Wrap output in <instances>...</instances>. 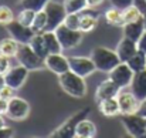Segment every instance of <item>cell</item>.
Returning <instances> with one entry per match:
<instances>
[{
    "label": "cell",
    "mask_w": 146,
    "mask_h": 138,
    "mask_svg": "<svg viewBox=\"0 0 146 138\" xmlns=\"http://www.w3.org/2000/svg\"><path fill=\"white\" fill-rule=\"evenodd\" d=\"M6 84V78H4V74H0V90L3 88V86Z\"/></svg>",
    "instance_id": "cell-43"
},
{
    "label": "cell",
    "mask_w": 146,
    "mask_h": 138,
    "mask_svg": "<svg viewBox=\"0 0 146 138\" xmlns=\"http://www.w3.org/2000/svg\"><path fill=\"white\" fill-rule=\"evenodd\" d=\"M14 20V13L9 6H0V24L7 26Z\"/></svg>",
    "instance_id": "cell-32"
},
{
    "label": "cell",
    "mask_w": 146,
    "mask_h": 138,
    "mask_svg": "<svg viewBox=\"0 0 146 138\" xmlns=\"http://www.w3.org/2000/svg\"><path fill=\"white\" fill-rule=\"evenodd\" d=\"M9 58L10 57H7V56H4V54L0 53V74H6L9 71V68L11 67Z\"/></svg>",
    "instance_id": "cell-35"
},
{
    "label": "cell",
    "mask_w": 146,
    "mask_h": 138,
    "mask_svg": "<svg viewBox=\"0 0 146 138\" xmlns=\"http://www.w3.org/2000/svg\"><path fill=\"white\" fill-rule=\"evenodd\" d=\"M80 21H81V14L80 13H68L65 20H64V24L68 26L70 29L80 30Z\"/></svg>",
    "instance_id": "cell-33"
},
{
    "label": "cell",
    "mask_w": 146,
    "mask_h": 138,
    "mask_svg": "<svg viewBox=\"0 0 146 138\" xmlns=\"http://www.w3.org/2000/svg\"><path fill=\"white\" fill-rule=\"evenodd\" d=\"M58 84L68 95H71L72 98H77V100L84 98L88 92L85 78L78 76L77 73H74L71 70L58 76Z\"/></svg>",
    "instance_id": "cell-1"
},
{
    "label": "cell",
    "mask_w": 146,
    "mask_h": 138,
    "mask_svg": "<svg viewBox=\"0 0 146 138\" xmlns=\"http://www.w3.org/2000/svg\"><path fill=\"white\" fill-rule=\"evenodd\" d=\"M90 114V108L85 107V108H81L78 110L77 113H74L71 117H68L60 127H57L51 134V138H74L75 137V128L78 125V123L82 120V118H87V115Z\"/></svg>",
    "instance_id": "cell-3"
},
{
    "label": "cell",
    "mask_w": 146,
    "mask_h": 138,
    "mask_svg": "<svg viewBox=\"0 0 146 138\" xmlns=\"http://www.w3.org/2000/svg\"><path fill=\"white\" fill-rule=\"evenodd\" d=\"M121 90H122V87L108 77V80L101 81L99 86L97 87V91H95V101L98 102V101H102V100H106V98L116 97V95L121 92Z\"/></svg>",
    "instance_id": "cell-15"
},
{
    "label": "cell",
    "mask_w": 146,
    "mask_h": 138,
    "mask_svg": "<svg viewBox=\"0 0 146 138\" xmlns=\"http://www.w3.org/2000/svg\"><path fill=\"white\" fill-rule=\"evenodd\" d=\"M19 47H20V43L14 40L13 37H6L0 40V53L7 57H16Z\"/></svg>",
    "instance_id": "cell-23"
},
{
    "label": "cell",
    "mask_w": 146,
    "mask_h": 138,
    "mask_svg": "<svg viewBox=\"0 0 146 138\" xmlns=\"http://www.w3.org/2000/svg\"><path fill=\"white\" fill-rule=\"evenodd\" d=\"M102 3H104V0H87V4H88L90 9H97Z\"/></svg>",
    "instance_id": "cell-41"
},
{
    "label": "cell",
    "mask_w": 146,
    "mask_h": 138,
    "mask_svg": "<svg viewBox=\"0 0 146 138\" xmlns=\"http://www.w3.org/2000/svg\"><path fill=\"white\" fill-rule=\"evenodd\" d=\"M111 4L116 9H121V10H125L126 7L132 6L133 4V0H109Z\"/></svg>",
    "instance_id": "cell-36"
},
{
    "label": "cell",
    "mask_w": 146,
    "mask_h": 138,
    "mask_svg": "<svg viewBox=\"0 0 146 138\" xmlns=\"http://www.w3.org/2000/svg\"><path fill=\"white\" fill-rule=\"evenodd\" d=\"M43 36H44V40H46V44H47V48H48V54L50 53H62L64 48L61 46L55 31L52 30H46L43 31Z\"/></svg>",
    "instance_id": "cell-24"
},
{
    "label": "cell",
    "mask_w": 146,
    "mask_h": 138,
    "mask_svg": "<svg viewBox=\"0 0 146 138\" xmlns=\"http://www.w3.org/2000/svg\"><path fill=\"white\" fill-rule=\"evenodd\" d=\"M138 113H139L142 117H145V118H146V98L141 101V105H139V110H138Z\"/></svg>",
    "instance_id": "cell-42"
},
{
    "label": "cell",
    "mask_w": 146,
    "mask_h": 138,
    "mask_svg": "<svg viewBox=\"0 0 146 138\" xmlns=\"http://www.w3.org/2000/svg\"><path fill=\"white\" fill-rule=\"evenodd\" d=\"M115 51H116V54L119 56L121 61H125V63H126V61L138 51V43L123 36V37L119 40V43L116 44Z\"/></svg>",
    "instance_id": "cell-17"
},
{
    "label": "cell",
    "mask_w": 146,
    "mask_h": 138,
    "mask_svg": "<svg viewBox=\"0 0 146 138\" xmlns=\"http://www.w3.org/2000/svg\"><path fill=\"white\" fill-rule=\"evenodd\" d=\"M131 90L136 95L138 100H145L146 98V70L135 73V77L131 84Z\"/></svg>",
    "instance_id": "cell-20"
},
{
    "label": "cell",
    "mask_w": 146,
    "mask_h": 138,
    "mask_svg": "<svg viewBox=\"0 0 146 138\" xmlns=\"http://www.w3.org/2000/svg\"><path fill=\"white\" fill-rule=\"evenodd\" d=\"M6 29H7L10 37H13L14 40H17L20 44H27V43H30V40H31L33 36L36 34L31 27H27V26L21 24L17 19H14L11 23H9V24L6 26Z\"/></svg>",
    "instance_id": "cell-11"
},
{
    "label": "cell",
    "mask_w": 146,
    "mask_h": 138,
    "mask_svg": "<svg viewBox=\"0 0 146 138\" xmlns=\"http://www.w3.org/2000/svg\"><path fill=\"white\" fill-rule=\"evenodd\" d=\"M48 1L50 0H19L17 6L20 9H30L34 11H40V10H44Z\"/></svg>",
    "instance_id": "cell-27"
},
{
    "label": "cell",
    "mask_w": 146,
    "mask_h": 138,
    "mask_svg": "<svg viewBox=\"0 0 146 138\" xmlns=\"http://www.w3.org/2000/svg\"><path fill=\"white\" fill-rule=\"evenodd\" d=\"M126 63L129 64V67H131L135 73L142 71V70H146V54L143 51L138 50Z\"/></svg>",
    "instance_id": "cell-26"
},
{
    "label": "cell",
    "mask_w": 146,
    "mask_h": 138,
    "mask_svg": "<svg viewBox=\"0 0 146 138\" xmlns=\"http://www.w3.org/2000/svg\"><path fill=\"white\" fill-rule=\"evenodd\" d=\"M143 21H145V31H146V13L143 14Z\"/></svg>",
    "instance_id": "cell-45"
},
{
    "label": "cell",
    "mask_w": 146,
    "mask_h": 138,
    "mask_svg": "<svg viewBox=\"0 0 146 138\" xmlns=\"http://www.w3.org/2000/svg\"><path fill=\"white\" fill-rule=\"evenodd\" d=\"M30 111H31V107L29 101L16 95L11 100H9V108H7L6 117L11 121H24L30 115Z\"/></svg>",
    "instance_id": "cell-8"
},
{
    "label": "cell",
    "mask_w": 146,
    "mask_h": 138,
    "mask_svg": "<svg viewBox=\"0 0 146 138\" xmlns=\"http://www.w3.org/2000/svg\"><path fill=\"white\" fill-rule=\"evenodd\" d=\"M46 27H47V14H46L44 10H40V11L36 13L31 29H33L34 33H43V31H46Z\"/></svg>",
    "instance_id": "cell-28"
},
{
    "label": "cell",
    "mask_w": 146,
    "mask_h": 138,
    "mask_svg": "<svg viewBox=\"0 0 146 138\" xmlns=\"http://www.w3.org/2000/svg\"><path fill=\"white\" fill-rule=\"evenodd\" d=\"M109 78L113 80L116 84H119L122 88H126V87H131L132 84V80L135 77V71L129 67L128 63L125 61H121L116 67H113L109 73H108Z\"/></svg>",
    "instance_id": "cell-9"
},
{
    "label": "cell",
    "mask_w": 146,
    "mask_h": 138,
    "mask_svg": "<svg viewBox=\"0 0 146 138\" xmlns=\"http://www.w3.org/2000/svg\"><path fill=\"white\" fill-rule=\"evenodd\" d=\"M16 60L19 61V64L24 66L30 71L40 70L41 67H44V60L31 48V46L29 43L27 44H20L19 51L16 54Z\"/></svg>",
    "instance_id": "cell-4"
},
{
    "label": "cell",
    "mask_w": 146,
    "mask_h": 138,
    "mask_svg": "<svg viewBox=\"0 0 146 138\" xmlns=\"http://www.w3.org/2000/svg\"><path fill=\"white\" fill-rule=\"evenodd\" d=\"M70 58V70L77 73L78 76L87 78L91 74L97 71V67L92 61L91 57H84V56H71Z\"/></svg>",
    "instance_id": "cell-10"
},
{
    "label": "cell",
    "mask_w": 146,
    "mask_h": 138,
    "mask_svg": "<svg viewBox=\"0 0 146 138\" xmlns=\"http://www.w3.org/2000/svg\"><path fill=\"white\" fill-rule=\"evenodd\" d=\"M133 6L138 7L142 11V14L146 13V0H133Z\"/></svg>",
    "instance_id": "cell-40"
},
{
    "label": "cell",
    "mask_w": 146,
    "mask_h": 138,
    "mask_svg": "<svg viewBox=\"0 0 146 138\" xmlns=\"http://www.w3.org/2000/svg\"><path fill=\"white\" fill-rule=\"evenodd\" d=\"M7 108H9V100L0 97V115H6L7 114Z\"/></svg>",
    "instance_id": "cell-38"
},
{
    "label": "cell",
    "mask_w": 146,
    "mask_h": 138,
    "mask_svg": "<svg viewBox=\"0 0 146 138\" xmlns=\"http://www.w3.org/2000/svg\"><path fill=\"white\" fill-rule=\"evenodd\" d=\"M81 14V21H80V30L82 33H90L94 31L98 27L99 23V16L97 11H94V9H85L84 11L80 13Z\"/></svg>",
    "instance_id": "cell-16"
},
{
    "label": "cell",
    "mask_w": 146,
    "mask_h": 138,
    "mask_svg": "<svg viewBox=\"0 0 146 138\" xmlns=\"http://www.w3.org/2000/svg\"><path fill=\"white\" fill-rule=\"evenodd\" d=\"M36 13H37V11L30 10V9H21L20 13L17 14V20H19L21 24H24V26H27V27H31V24H33V21H34V17H36Z\"/></svg>",
    "instance_id": "cell-31"
},
{
    "label": "cell",
    "mask_w": 146,
    "mask_h": 138,
    "mask_svg": "<svg viewBox=\"0 0 146 138\" xmlns=\"http://www.w3.org/2000/svg\"><path fill=\"white\" fill-rule=\"evenodd\" d=\"M138 50L143 51V53L146 54V31L142 34V37L138 40Z\"/></svg>",
    "instance_id": "cell-39"
},
{
    "label": "cell",
    "mask_w": 146,
    "mask_h": 138,
    "mask_svg": "<svg viewBox=\"0 0 146 138\" xmlns=\"http://www.w3.org/2000/svg\"><path fill=\"white\" fill-rule=\"evenodd\" d=\"M121 123L128 133V135L133 138L146 137V118L142 117L139 113L126 114L121 117Z\"/></svg>",
    "instance_id": "cell-5"
},
{
    "label": "cell",
    "mask_w": 146,
    "mask_h": 138,
    "mask_svg": "<svg viewBox=\"0 0 146 138\" xmlns=\"http://www.w3.org/2000/svg\"><path fill=\"white\" fill-rule=\"evenodd\" d=\"M29 73H30V70L26 68V67L21 66V64L14 66V67H10L9 71L4 74L6 84L11 86V87L16 88V90H20V88L24 86V83H26V80H27V77H29Z\"/></svg>",
    "instance_id": "cell-14"
},
{
    "label": "cell",
    "mask_w": 146,
    "mask_h": 138,
    "mask_svg": "<svg viewBox=\"0 0 146 138\" xmlns=\"http://www.w3.org/2000/svg\"><path fill=\"white\" fill-rule=\"evenodd\" d=\"M90 57L92 58V61L97 67V71H102V73H109L113 67H116L121 63V58L115 50H111L104 46H98L92 48Z\"/></svg>",
    "instance_id": "cell-2"
},
{
    "label": "cell",
    "mask_w": 146,
    "mask_h": 138,
    "mask_svg": "<svg viewBox=\"0 0 146 138\" xmlns=\"http://www.w3.org/2000/svg\"><path fill=\"white\" fill-rule=\"evenodd\" d=\"M105 21L109 26H115V27H122L123 26V16H122V10L116 9V7H111L105 11Z\"/></svg>",
    "instance_id": "cell-25"
},
{
    "label": "cell",
    "mask_w": 146,
    "mask_h": 138,
    "mask_svg": "<svg viewBox=\"0 0 146 138\" xmlns=\"http://www.w3.org/2000/svg\"><path fill=\"white\" fill-rule=\"evenodd\" d=\"M97 104H98V108H99V113L102 115H105V117L121 115V108H119V102H118V98L116 97L98 101Z\"/></svg>",
    "instance_id": "cell-19"
},
{
    "label": "cell",
    "mask_w": 146,
    "mask_h": 138,
    "mask_svg": "<svg viewBox=\"0 0 146 138\" xmlns=\"http://www.w3.org/2000/svg\"><path fill=\"white\" fill-rule=\"evenodd\" d=\"M118 102H119V108H121V115H126V114H133L138 113L139 105H141V100L136 98V95L131 91H126L125 88H122L121 92L116 95Z\"/></svg>",
    "instance_id": "cell-13"
},
{
    "label": "cell",
    "mask_w": 146,
    "mask_h": 138,
    "mask_svg": "<svg viewBox=\"0 0 146 138\" xmlns=\"http://www.w3.org/2000/svg\"><path fill=\"white\" fill-rule=\"evenodd\" d=\"M122 16H123V24H126V23H132V21L139 20L143 14H142V11L138 7H135L132 4V6L126 7L125 10H122Z\"/></svg>",
    "instance_id": "cell-30"
},
{
    "label": "cell",
    "mask_w": 146,
    "mask_h": 138,
    "mask_svg": "<svg viewBox=\"0 0 146 138\" xmlns=\"http://www.w3.org/2000/svg\"><path fill=\"white\" fill-rule=\"evenodd\" d=\"M29 44L31 46V48H33L43 60L48 56V48H47V44H46V40H44L43 33H36V34L33 36V39L30 40Z\"/></svg>",
    "instance_id": "cell-22"
},
{
    "label": "cell",
    "mask_w": 146,
    "mask_h": 138,
    "mask_svg": "<svg viewBox=\"0 0 146 138\" xmlns=\"http://www.w3.org/2000/svg\"><path fill=\"white\" fill-rule=\"evenodd\" d=\"M122 31H123V36L136 42L142 37V34L145 33V21H143V16L136 20V21H132V23H126L122 26Z\"/></svg>",
    "instance_id": "cell-18"
},
{
    "label": "cell",
    "mask_w": 146,
    "mask_h": 138,
    "mask_svg": "<svg viewBox=\"0 0 146 138\" xmlns=\"http://www.w3.org/2000/svg\"><path fill=\"white\" fill-rule=\"evenodd\" d=\"M44 11L47 14V27L46 30H55L60 24L64 23L65 17H67V9L64 6V3L55 1V0H50L47 6L44 7Z\"/></svg>",
    "instance_id": "cell-7"
},
{
    "label": "cell",
    "mask_w": 146,
    "mask_h": 138,
    "mask_svg": "<svg viewBox=\"0 0 146 138\" xmlns=\"http://www.w3.org/2000/svg\"><path fill=\"white\" fill-rule=\"evenodd\" d=\"M44 67L51 73L60 76L70 70V58L65 57L62 53H50L44 58Z\"/></svg>",
    "instance_id": "cell-12"
},
{
    "label": "cell",
    "mask_w": 146,
    "mask_h": 138,
    "mask_svg": "<svg viewBox=\"0 0 146 138\" xmlns=\"http://www.w3.org/2000/svg\"><path fill=\"white\" fill-rule=\"evenodd\" d=\"M55 34L61 43V46L64 50H71V48H75L78 47L82 40H84V33L81 30H74V29H70L68 26H65L64 23L60 24L55 30Z\"/></svg>",
    "instance_id": "cell-6"
},
{
    "label": "cell",
    "mask_w": 146,
    "mask_h": 138,
    "mask_svg": "<svg viewBox=\"0 0 146 138\" xmlns=\"http://www.w3.org/2000/svg\"><path fill=\"white\" fill-rule=\"evenodd\" d=\"M16 88H13L11 86H9V84H4L3 86V88L0 90V97L1 98H6V100H11L13 97H16Z\"/></svg>",
    "instance_id": "cell-34"
},
{
    "label": "cell",
    "mask_w": 146,
    "mask_h": 138,
    "mask_svg": "<svg viewBox=\"0 0 146 138\" xmlns=\"http://www.w3.org/2000/svg\"><path fill=\"white\" fill-rule=\"evenodd\" d=\"M16 135V131L11 127L4 125L3 128H0V138H11Z\"/></svg>",
    "instance_id": "cell-37"
},
{
    "label": "cell",
    "mask_w": 146,
    "mask_h": 138,
    "mask_svg": "<svg viewBox=\"0 0 146 138\" xmlns=\"http://www.w3.org/2000/svg\"><path fill=\"white\" fill-rule=\"evenodd\" d=\"M97 137V127L95 124L88 120V118H82L77 128H75V138H94Z\"/></svg>",
    "instance_id": "cell-21"
},
{
    "label": "cell",
    "mask_w": 146,
    "mask_h": 138,
    "mask_svg": "<svg viewBox=\"0 0 146 138\" xmlns=\"http://www.w3.org/2000/svg\"><path fill=\"white\" fill-rule=\"evenodd\" d=\"M62 3L67 9V13H81L88 9L87 0H64Z\"/></svg>",
    "instance_id": "cell-29"
},
{
    "label": "cell",
    "mask_w": 146,
    "mask_h": 138,
    "mask_svg": "<svg viewBox=\"0 0 146 138\" xmlns=\"http://www.w3.org/2000/svg\"><path fill=\"white\" fill-rule=\"evenodd\" d=\"M4 115H0V128H3L4 125H6V123H4V118H3Z\"/></svg>",
    "instance_id": "cell-44"
}]
</instances>
